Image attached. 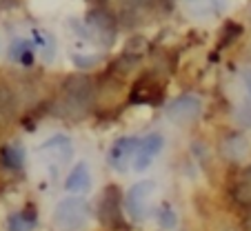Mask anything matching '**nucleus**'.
<instances>
[{"instance_id": "1", "label": "nucleus", "mask_w": 251, "mask_h": 231, "mask_svg": "<svg viewBox=\"0 0 251 231\" xmlns=\"http://www.w3.org/2000/svg\"><path fill=\"white\" fill-rule=\"evenodd\" d=\"M60 227H80L85 220V203L82 200H65L56 211Z\"/></svg>"}, {"instance_id": "2", "label": "nucleus", "mask_w": 251, "mask_h": 231, "mask_svg": "<svg viewBox=\"0 0 251 231\" xmlns=\"http://www.w3.org/2000/svg\"><path fill=\"white\" fill-rule=\"evenodd\" d=\"M138 149H140V154H138V160H136V169H145L156 158L158 151L162 149V138L158 133H151V136H147L138 145Z\"/></svg>"}, {"instance_id": "3", "label": "nucleus", "mask_w": 251, "mask_h": 231, "mask_svg": "<svg viewBox=\"0 0 251 231\" xmlns=\"http://www.w3.org/2000/svg\"><path fill=\"white\" fill-rule=\"evenodd\" d=\"M138 147V140H133V138H125V140H118L114 145V149H111L109 154V160L114 167H118V169H123L125 165H127V160L131 158V154L136 151Z\"/></svg>"}, {"instance_id": "4", "label": "nucleus", "mask_w": 251, "mask_h": 231, "mask_svg": "<svg viewBox=\"0 0 251 231\" xmlns=\"http://www.w3.org/2000/svg\"><path fill=\"white\" fill-rule=\"evenodd\" d=\"M198 107H200L198 98H194V96H185V98H178L169 107V116L176 118V120H187V118H191V116H196Z\"/></svg>"}, {"instance_id": "5", "label": "nucleus", "mask_w": 251, "mask_h": 231, "mask_svg": "<svg viewBox=\"0 0 251 231\" xmlns=\"http://www.w3.org/2000/svg\"><path fill=\"white\" fill-rule=\"evenodd\" d=\"M102 220L114 225L120 216V198H118V191L114 187L104 191V198H102Z\"/></svg>"}, {"instance_id": "6", "label": "nucleus", "mask_w": 251, "mask_h": 231, "mask_svg": "<svg viewBox=\"0 0 251 231\" xmlns=\"http://www.w3.org/2000/svg\"><path fill=\"white\" fill-rule=\"evenodd\" d=\"M89 187V174H87V167L85 165H78L76 169L71 171L69 180H67V189L71 191H80V189Z\"/></svg>"}, {"instance_id": "7", "label": "nucleus", "mask_w": 251, "mask_h": 231, "mask_svg": "<svg viewBox=\"0 0 251 231\" xmlns=\"http://www.w3.org/2000/svg\"><path fill=\"white\" fill-rule=\"evenodd\" d=\"M31 227H33V216H25V213H20V216H14L9 220L11 231H29Z\"/></svg>"}, {"instance_id": "8", "label": "nucleus", "mask_w": 251, "mask_h": 231, "mask_svg": "<svg viewBox=\"0 0 251 231\" xmlns=\"http://www.w3.org/2000/svg\"><path fill=\"white\" fill-rule=\"evenodd\" d=\"M2 156H5L7 165H11V167H18L20 165V156L16 154L14 149H5V151H2Z\"/></svg>"}, {"instance_id": "9", "label": "nucleus", "mask_w": 251, "mask_h": 231, "mask_svg": "<svg viewBox=\"0 0 251 231\" xmlns=\"http://www.w3.org/2000/svg\"><path fill=\"white\" fill-rule=\"evenodd\" d=\"M247 229H249V231H251V216H249V218H247Z\"/></svg>"}]
</instances>
